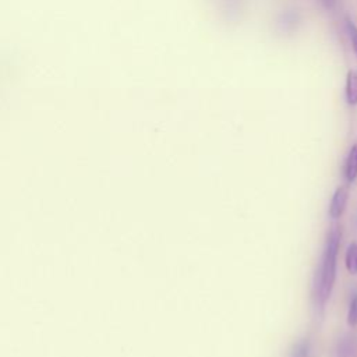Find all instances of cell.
Listing matches in <instances>:
<instances>
[{
	"mask_svg": "<svg viewBox=\"0 0 357 357\" xmlns=\"http://www.w3.org/2000/svg\"><path fill=\"white\" fill-rule=\"evenodd\" d=\"M342 229L339 225H333L325 237V244L321 255L319 268L317 271L314 284H312V297L317 308L324 310L335 286L336 280V262L340 248Z\"/></svg>",
	"mask_w": 357,
	"mask_h": 357,
	"instance_id": "obj_1",
	"label": "cell"
},
{
	"mask_svg": "<svg viewBox=\"0 0 357 357\" xmlns=\"http://www.w3.org/2000/svg\"><path fill=\"white\" fill-rule=\"evenodd\" d=\"M347 198H349V190L346 185H340L335 190V192L331 198V202H329V208H328V215L331 219L336 220L343 215V212L346 209Z\"/></svg>",
	"mask_w": 357,
	"mask_h": 357,
	"instance_id": "obj_2",
	"label": "cell"
},
{
	"mask_svg": "<svg viewBox=\"0 0 357 357\" xmlns=\"http://www.w3.org/2000/svg\"><path fill=\"white\" fill-rule=\"evenodd\" d=\"M357 178V144H354L344 162V180L347 184H353Z\"/></svg>",
	"mask_w": 357,
	"mask_h": 357,
	"instance_id": "obj_3",
	"label": "cell"
},
{
	"mask_svg": "<svg viewBox=\"0 0 357 357\" xmlns=\"http://www.w3.org/2000/svg\"><path fill=\"white\" fill-rule=\"evenodd\" d=\"M346 100L350 106L357 105V71L350 70L346 77Z\"/></svg>",
	"mask_w": 357,
	"mask_h": 357,
	"instance_id": "obj_4",
	"label": "cell"
},
{
	"mask_svg": "<svg viewBox=\"0 0 357 357\" xmlns=\"http://www.w3.org/2000/svg\"><path fill=\"white\" fill-rule=\"evenodd\" d=\"M336 357H353L354 356V342L353 337H343L339 340L336 350H335Z\"/></svg>",
	"mask_w": 357,
	"mask_h": 357,
	"instance_id": "obj_5",
	"label": "cell"
},
{
	"mask_svg": "<svg viewBox=\"0 0 357 357\" xmlns=\"http://www.w3.org/2000/svg\"><path fill=\"white\" fill-rule=\"evenodd\" d=\"M346 268L350 275H357V243L349 244L344 257Z\"/></svg>",
	"mask_w": 357,
	"mask_h": 357,
	"instance_id": "obj_6",
	"label": "cell"
},
{
	"mask_svg": "<svg viewBox=\"0 0 357 357\" xmlns=\"http://www.w3.org/2000/svg\"><path fill=\"white\" fill-rule=\"evenodd\" d=\"M290 357H310V342L307 339L298 340L293 346Z\"/></svg>",
	"mask_w": 357,
	"mask_h": 357,
	"instance_id": "obj_7",
	"label": "cell"
},
{
	"mask_svg": "<svg viewBox=\"0 0 357 357\" xmlns=\"http://www.w3.org/2000/svg\"><path fill=\"white\" fill-rule=\"evenodd\" d=\"M347 324L350 326H356L357 325V290L350 297L349 311H347Z\"/></svg>",
	"mask_w": 357,
	"mask_h": 357,
	"instance_id": "obj_8",
	"label": "cell"
},
{
	"mask_svg": "<svg viewBox=\"0 0 357 357\" xmlns=\"http://www.w3.org/2000/svg\"><path fill=\"white\" fill-rule=\"evenodd\" d=\"M346 31H347V35L350 38L353 50H354V53L357 56V26H356V24L350 18H346Z\"/></svg>",
	"mask_w": 357,
	"mask_h": 357,
	"instance_id": "obj_9",
	"label": "cell"
},
{
	"mask_svg": "<svg viewBox=\"0 0 357 357\" xmlns=\"http://www.w3.org/2000/svg\"><path fill=\"white\" fill-rule=\"evenodd\" d=\"M336 1H337V0H321V3L324 4V7L328 8V10L333 8V7L336 6Z\"/></svg>",
	"mask_w": 357,
	"mask_h": 357,
	"instance_id": "obj_10",
	"label": "cell"
}]
</instances>
